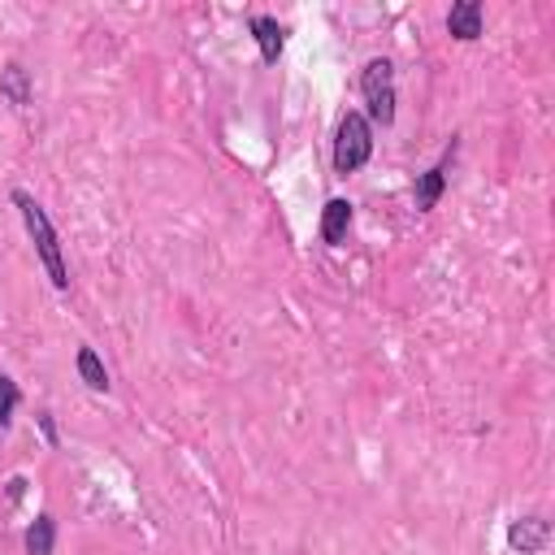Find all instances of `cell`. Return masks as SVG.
Returning <instances> with one entry per match:
<instances>
[{
  "instance_id": "6da1fadb",
  "label": "cell",
  "mask_w": 555,
  "mask_h": 555,
  "mask_svg": "<svg viewBox=\"0 0 555 555\" xmlns=\"http://www.w3.org/2000/svg\"><path fill=\"white\" fill-rule=\"evenodd\" d=\"M13 204H17V212H22V221H26L30 238H35V251H39L48 278H52V286L65 291V286H69V269H65V256H61V243H56V230H52L48 212H43L26 191H13Z\"/></svg>"
},
{
  "instance_id": "7a4b0ae2",
  "label": "cell",
  "mask_w": 555,
  "mask_h": 555,
  "mask_svg": "<svg viewBox=\"0 0 555 555\" xmlns=\"http://www.w3.org/2000/svg\"><path fill=\"white\" fill-rule=\"evenodd\" d=\"M360 95L369 104V117L390 126L395 121V65L386 56H373L360 74Z\"/></svg>"
},
{
  "instance_id": "3957f363",
  "label": "cell",
  "mask_w": 555,
  "mask_h": 555,
  "mask_svg": "<svg viewBox=\"0 0 555 555\" xmlns=\"http://www.w3.org/2000/svg\"><path fill=\"white\" fill-rule=\"evenodd\" d=\"M369 156H373V130H369L364 113H343L338 139H334V169L338 173H356Z\"/></svg>"
},
{
  "instance_id": "277c9868",
  "label": "cell",
  "mask_w": 555,
  "mask_h": 555,
  "mask_svg": "<svg viewBox=\"0 0 555 555\" xmlns=\"http://www.w3.org/2000/svg\"><path fill=\"white\" fill-rule=\"evenodd\" d=\"M546 538H551V525L542 516H525V520H516L507 529V546L520 551V555H538L546 546Z\"/></svg>"
},
{
  "instance_id": "5b68a950",
  "label": "cell",
  "mask_w": 555,
  "mask_h": 555,
  "mask_svg": "<svg viewBox=\"0 0 555 555\" xmlns=\"http://www.w3.org/2000/svg\"><path fill=\"white\" fill-rule=\"evenodd\" d=\"M447 30H451L455 39H477V35H481V4H477V0H460V4H451V13H447Z\"/></svg>"
},
{
  "instance_id": "8992f818",
  "label": "cell",
  "mask_w": 555,
  "mask_h": 555,
  "mask_svg": "<svg viewBox=\"0 0 555 555\" xmlns=\"http://www.w3.org/2000/svg\"><path fill=\"white\" fill-rule=\"evenodd\" d=\"M251 35H256V43H260V61L264 65H273L278 56H282V26L273 22V17H251Z\"/></svg>"
},
{
  "instance_id": "52a82bcc",
  "label": "cell",
  "mask_w": 555,
  "mask_h": 555,
  "mask_svg": "<svg viewBox=\"0 0 555 555\" xmlns=\"http://www.w3.org/2000/svg\"><path fill=\"white\" fill-rule=\"evenodd\" d=\"M447 169H451V156H442L434 169L421 173V182H416V208H434L438 204V195L447 186Z\"/></svg>"
},
{
  "instance_id": "ba28073f",
  "label": "cell",
  "mask_w": 555,
  "mask_h": 555,
  "mask_svg": "<svg viewBox=\"0 0 555 555\" xmlns=\"http://www.w3.org/2000/svg\"><path fill=\"white\" fill-rule=\"evenodd\" d=\"M347 225H351V204L347 199H330L325 212H321V238L325 243H343Z\"/></svg>"
},
{
  "instance_id": "9c48e42d",
  "label": "cell",
  "mask_w": 555,
  "mask_h": 555,
  "mask_svg": "<svg viewBox=\"0 0 555 555\" xmlns=\"http://www.w3.org/2000/svg\"><path fill=\"white\" fill-rule=\"evenodd\" d=\"M52 542H56V520L43 512V516H35V525L26 529V555H52Z\"/></svg>"
},
{
  "instance_id": "30bf717a",
  "label": "cell",
  "mask_w": 555,
  "mask_h": 555,
  "mask_svg": "<svg viewBox=\"0 0 555 555\" xmlns=\"http://www.w3.org/2000/svg\"><path fill=\"white\" fill-rule=\"evenodd\" d=\"M78 377H82L91 390H108V373H104L95 347H78Z\"/></svg>"
},
{
  "instance_id": "8fae6325",
  "label": "cell",
  "mask_w": 555,
  "mask_h": 555,
  "mask_svg": "<svg viewBox=\"0 0 555 555\" xmlns=\"http://www.w3.org/2000/svg\"><path fill=\"white\" fill-rule=\"evenodd\" d=\"M0 91H4L13 104H26V69H22V65H9L4 78H0Z\"/></svg>"
},
{
  "instance_id": "7c38bea8",
  "label": "cell",
  "mask_w": 555,
  "mask_h": 555,
  "mask_svg": "<svg viewBox=\"0 0 555 555\" xmlns=\"http://www.w3.org/2000/svg\"><path fill=\"white\" fill-rule=\"evenodd\" d=\"M17 399H22V395H17V382L0 373V429L13 421V408H17Z\"/></svg>"
},
{
  "instance_id": "4fadbf2b",
  "label": "cell",
  "mask_w": 555,
  "mask_h": 555,
  "mask_svg": "<svg viewBox=\"0 0 555 555\" xmlns=\"http://www.w3.org/2000/svg\"><path fill=\"white\" fill-rule=\"evenodd\" d=\"M39 429H43V438H48V442H56V425H52V416H48V412L39 416Z\"/></svg>"
}]
</instances>
